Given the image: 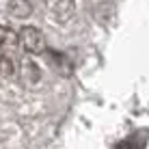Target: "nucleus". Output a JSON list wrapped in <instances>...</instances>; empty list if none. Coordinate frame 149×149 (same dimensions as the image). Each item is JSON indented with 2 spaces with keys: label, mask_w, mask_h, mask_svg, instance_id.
I'll list each match as a JSON object with an SVG mask.
<instances>
[{
  "label": "nucleus",
  "mask_w": 149,
  "mask_h": 149,
  "mask_svg": "<svg viewBox=\"0 0 149 149\" xmlns=\"http://www.w3.org/2000/svg\"><path fill=\"white\" fill-rule=\"evenodd\" d=\"M15 74V65L13 61L9 58V54L4 50H0V80H7Z\"/></svg>",
  "instance_id": "obj_3"
},
{
  "label": "nucleus",
  "mask_w": 149,
  "mask_h": 149,
  "mask_svg": "<svg viewBox=\"0 0 149 149\" xmlns=\"http://www.w3.org/2000/svg\"><path fill=\"white\" fill-rule=\"evenodd\" d=\"M17 35H19V45H22L26 52H30V54H41L45 50V37H43V33H41L39 28L24 26Z\"/></svg>",
  "instance_id": "obj_1"
},
{
  "label": "nucleus",
  "mask_w": 149,
  "mask_h": 149,
  "mask_svg": "<svg viewBox=\"0 0 149 149\" xmlns=\"http://www.w3.org/2000/svg\"><path fill=\"white\" fill-rule=\"evenodd\" d=\"M17 45H19V35L9 26H0V50L9 52V50H15Z\"/></svg>",
  "instance_id": "obj_2"
}]
</instances>
